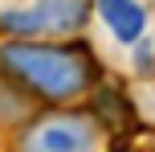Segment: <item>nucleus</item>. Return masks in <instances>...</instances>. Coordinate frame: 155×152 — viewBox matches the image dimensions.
Returning a JSON list of instances; mask_svg holds the SVG:
<instances>
[{"label":"nucleus","instance_id":"3","mask_svg":"<svg viewBox=\"0 0 155 152\" xmlns=\"http://www.w3.org/2000/svg\"><path fill=\"white\" fill-rule=\"evenodd\" d=\"M94 144H98V136H94L90 119H82V115L41 119L25 136V152H94Z\"/></svg>","mask_w":155,"mask_h":152},{"label":"nucleus","instance_id":"4","mask_svg":"<svg viewBox=\"0 0 155 152\" xmlns=\"http://www.w3.org/2000/svg\"><path fill=\"white\" fill-rule=\"evenodd\" d=\"M98 12H102V21L110 25V33L118 41H139L143 37L147 16H143V8L135 0H98Z\"/></svg>","mask_w":155,"mask_h":152},{"label":"nucleus","instance_id":"5","mask_svg":"<svg viewBox=\"0 0 155 152\" xmlns=\"http://www.w3.org/2000/svg\"><path fill=\"white\" fill-rule=\"evenodd\" d=\"M151 66H155L151 62V49H139V70H151Z\"/></svg>","mask_w":155,"mask_h":152},{"label":"nucleus","instance_id":"2","mask_svg":"<svg viewBox=\"0 0 155 152\" xmlns=\"http://www.w3.org/2000/svg\"><path fill=\"white\" fill-rule=\"evenodd\" d=\"M90 4L86 0H37L33 8L4 12L0 25L8 33H74L86 25Z\"/></svg>","mask_w":155,"mask_h":152},{"label":"nucleus","instance_id":"1","mask_svg":"<svg viewBox=\"0 0 155 152\" xmlns=\"http://www.w3.org/2000/svg\"><path fill=\"white\" fill-rule=\"evenodd\" d=\"M0 66L12 74L16 82H25L29 90L53 99H74L90 87V58L78 49H61V45H37V41H12L0 49Z\"/></svg>","mask_w":155,"mask_h":152}]
</instances>
